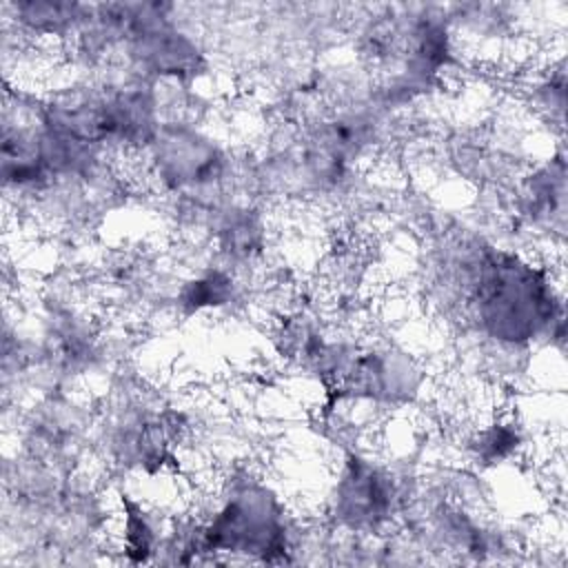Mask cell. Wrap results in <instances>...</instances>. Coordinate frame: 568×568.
I'll use <instances>...</instances> for the list:
<instances>
[{
  "label": "cell",
  "instance_id": "cell-5",
  "mask_svg": "<svg viewBox=\"0 0 568 568\" xmlns=\"http://www.w3.org/2000/svg\"><path fill=\"white\" fill-rule=\"evenodd\" d=\"M158 548V532L149 515L135 501H124L122 517V552L131 561H149Z\"/></svg>",
  "mask_w": 568,
  "mask_h": 568
},
{
  "label": "cell",
  "instance_id": "cell-2",
  "mask_svg": "<svg viewBox=\"0 0 568 568\" xmlns=\"http://www.w3.org/2000/svg\"><path fill=\"white\" fill-rule=\"evenodd\" d=\"M286 510L277 495L257 479H237L213 517L189 539V552H233L264 561L288 552Z\"/></svg>",
  "mask_w": 568,
  "mask_h": 568
},
{
  "label": "cell",
  "instance_id": "cell-4",
  "mask_svg": "<svg viewBox=\"0 0 568 568\" xmlns=\"http://www.w3.org/2000/svg\"><path fill=\"white\" fill-rule=\"evenodd\" d=\"M13 11L22 27L44 36H62L75 24H82L89 9L69 2H20L13 4Z\"/></svg>",
  "mask_w": 568,
  "mask_h": 568
},
{
  "label": "cell",
  "instance_id": "cell-1",
  "mask_svg": "<svg viewBox=\"0 0 568 568\" xmlns=\"http://www.w3.org/2000/svg\"><path fill=\"white\" fill-rule=\"evenodd\" d=\"M473 304L481 328L506 344H524L537 337L559 313L552 277L528 260L506 253L486 251L475 271Z\"/></svg>",
  "mask_w": 568,
  "mask_h": 568
},
{
  "label": "cell",
  "instance_id": "cell-6",
  "mask_svg": "<svg viewBox=\"0 0 568 568\" xmlns=\"http://www.w3.org/2000/svg\"><path fill=\"white\" fill-rule=\"evenodd\" d=\"M233 295V280L222 271H209L191 282L180 293V302L189 311H202L206 306H220Z\"/></svg>",
  "mask_w": 568,
  "mask_h": 568
},
{
  "label": "cell",
  "instance_id": "cell-3",
  "mask_svg": "<svg viewBox=\"0 0 568 568\" xmlns=\"http://www.w3.org/2000/svg\"><path fill=\"white\" fill-rule=\"evenodd\" d=\"M395 508L390 477L366 457L351 453L335 481L333 515L353 530H377Z\"/></svg>",
  "mask_w": 568,
  "mask_h": 568
}]
</instances>
